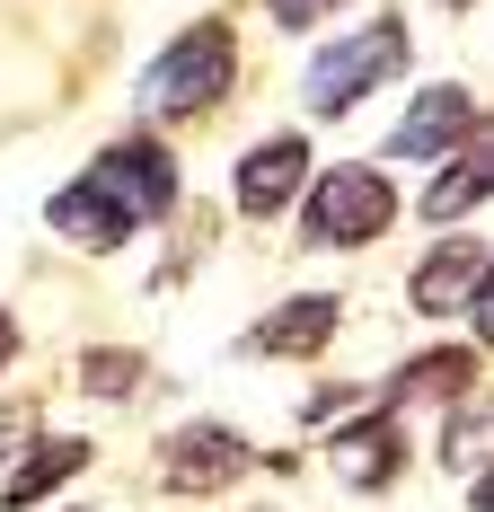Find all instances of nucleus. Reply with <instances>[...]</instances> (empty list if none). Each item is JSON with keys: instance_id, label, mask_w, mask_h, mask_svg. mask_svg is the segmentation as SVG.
<instances>
[{"instance_id": "6ab92c4d", "label": "nucleus", "mask_w": 494, "mask_h": 512, "mask_svg": "<svg viewBox=\"0 0 494 512\" xmlns=\"http://www.w3.org/2000/svg\"><path fill=\"white\" fill-rule=\"evenodd\" d=\"M450 9H468V0H450Z\"/></svg>"}, {"instance_id": "39448f33", "label": "nucleus", "mask_w": 494, "mask_h": 512, "mask_svg": "<svg viewBox=\"0 0 494 512\" xmlns=\"http://www.w3.org/2000/svg\"><path fill=\"white\" fill-rule=\"evenodd\" d=\"M247 468H256V451H247L230 424H186V433H168L159 477H168V495H221V486L247 477Z\"/></svg>"}, {"instance_id": "9d476101", "label": "nucleus", "mask_w": 494, "mask_h": 512, "mask_svg": "<svg viewBox=\"0 0 494 512\" xmlns=\"http://www.w3.org/2000/svg\"><path fill=\"white\" fill-rule=\"evenodd\" d=\"M415 309H433V318H450V309H468L477 292H486V239L477 230H459V239H442V248L415 265Z\"/></svg>"}, {"instance_id": "423d86ee", "label": "nucleus", "mask_w": 494, "mask_h": 512, "mask_svg": "<svg viewBox=\"0 0 494 512\" xmlns=\"http://www.w3.org/2000/svg\"><path fill=\"white\" fill-rule=\"evenodd\" d=\"M468 133H477V98H468L459 80H433L424 98L397 115L389 151H397V159H450L459 142H468Z\"/></svg>"}, {"instance_id": "f03ea898", "label": "nucleus", "mask_w": 494, "mask_h": 512, "mask_svg": "<svg viewBox=\"0 0 494 512\" xmlns=\"http://www.w3.org/2000/svg\"><path fill=\"white\" fill-rule=\"evenodd\" d=\"M389 80H406V18L380 9L362 36H345V45H327L309 62V115H345V106H362Z\"/></svg>"}, {"instance_id": "1a4fd4ad", "label": "nucleus", "mask_w": 494, "mask_h": 512, "mask_svg": "<svg viewBox=\"0 0 494 512\" xmlns=\"http://www.w3.org/2000/svg\"><path fill=\"white\" fill-rule=\"evenodd\" d=\"M45 221H53V239H71V248H89V256H106V248L133 239V212L115 204L98 177H71V186L45 204Z\"/></svg>"}, {"instance_id": "7ed1b4c3", "label": "nucleus", "mask_w": 494, "mask_h": 512, "mask_svg": "<svg viewBox=\"0 0 494 512\" xmlns=\"http://www.w3.org/2000/svg\"><path fill=\"white\" fill-rule=\"evenodd\" d=\"M300 221H309V248H371L397 221V195H389V177L371 159H345V168H327L309 186V212Z\"/></svg>"}, {"instance_id": "f3484780", "label": "nucleus", "mask_w": 494, "mask_h": 512, "mask_svg": "<svg viewBox=\"0 0 494 512\" xmlns=\"http://www.w3.org/2000/svg\"><path fill=\"white\" fill-rule=\"evenodd\" d=\"M345 0H265V18L274 27H318V18H336Z\"/></svg>"}, {"instance_id": "9b49d317", "label": "nucleus", "mask_w": 494, "mask_h": 512, "mask_svg": "<svg viewBox=\"0 0 494 512\" xmlns=\"http://www.w3.org/2000/svg\"><path fill=\"white\" fill-rule=\"evenodd\" d=\"M327 460H336L345 486H389V468H397V424H389V415H362V424H345V433L327 442Z\"/></svg>"}, {"instance_id": "ddd939ff", "label": "nucleus", "mask_w": 494, "mask_h": 512, "mask_svg": "<svg viewBox=\"0 0 494 512\" xmlns=\"http://www.w3.org/2000/svg\"><path fill=\"white\" fill-rule=\"evenodd\" d=\"M80 468H89V442H36V460L18 468V477H9V486H0V504H9V512L45 504L53 486H62V477H80Z\"/></svg>"}, {"instance_id": "0eeeda50", "label": "nucleus", "mask_w": 494, "mask_h": 512, "mask_svg": "<svg viewBox=\"0 0 494 512\" xmlns=\"http://www.w3.org/2000/svg\"><path fill=\"white\" fill-rule=\"evenodd\" d=\"M336 318H345V301L336 292H300V301L265 309L256 327L239 336V354H274V362H309L327 336H336Z\"/></svg>"}, {"instance_id": "f8f14e48", "label": "nucleus", "mask_w": 494, "mask_h": 512, "mask_svg": "<svg viewBox=\"0 0 494 512\" xmlns=\"http://www.w3.org/2000/svg\"><path fill=\"white\" fill-rule=\"evenodd\" d=\"M486 186H494V159H486V142L468 133V142L450 151V177L424 195V221H459L468 204H486Z\"/></svg>"}, {"instance_id": "20e7f679", "label": "nucleus", "mask_w": 494, "mask_h": 512, "mask_svg": "<svg viewBox=\"0 0 494 512\" xmlns=\"http://www.w3.org/2000/svg\"><path fill=\"white\" fill-rule=\"evenodd\" d=\"M89 177H98L106 195H115V204L133 212V230H150V221H168V204H177V159L159 151L150 133H124V142H106Z\"/></svg>"}, {"instance_id": "a211bd4d", "label": "nucleus", "mask_w": 494, "mask_h": 512, "mask_svg": "<svg viewBox=\"0 0 494 512\" xmlns=\"http://www.w3.org/2000/svg\"><path fill=\"white\" fill-rule=\"evenodd\" d=\"M9 354H18V318L0 309V371H9Z\"/></svg>"}, {"instance_id": "6e6552de", "label": "nucleus", "mask_w": 494, "mask_h": 512, "mask_svg": "<svg viewBox=\"0 0 494 512\" xmlns=\"http://www.w3.org/2000/svg\"><path fill=\"white\" fill-rule=\"evenodd\" d=\"M300 186H309V142H300V133H274V142H256V151L239 159V212L247 221H274Z\"/></svg>"}, {"instance_id": "dca6fc26", "label": "nucleus", "mask_w": 494, "mask_h": 512, "mask_svg": "<svg viewBox=\"0 0 494 512\" xmlns=\"http://www.w3.org/2000/svg\"><path fill=\"white\" fill-rule=\"evenodd\" d=\"M477 433H486V424L459 407V415H450V442H442V460H450V468H468V477H477Z\"/></svg>"}, {"instance_id": "4468645a", "label": "nucleus", "mask_w": 494, "mask_h": 512, "mask_svg": "<svg viewBox=\"0 0 494 512\" xmlns=\"http://www.w3.org/2000/svg\"><path fill=\"white\" fill-rule=\"evenodd\" d=\"M468 371H477V362H468V354H450V345H442V354H415L406 371H397V389H389V398H459V389H468Z\"/></svg>"}, {"instance_id": "f257e3e1", "label": "nucleus", "mask_w": 494, "mask_h": 512, "mask_svg": "<svg viewBox=\"0 0 494 512\" xmlns=\"http://www.w3.org/2000/svg\"><path fill=\"white\" fill-rule=\"evenodd\" d=\"M230 71H239L230 27L203 18V27H186V36L142 71V115H159V124H168V115H203V106L230 98Z\"/></svg>"}, {"instance_id": "2eb2a0df", "label": "nucleus", "mask_w": 494, "mask_h": 512, "mask_svg": "<svg viewBox=\"0 0 494 512\" xmlns=\"http://www.w3.org/2000/svg\"><path fill=\"white\" fill-rule=\"evenodd\" d=\"M80 389H98V398H133V389H142V354L98 345V354H89V371H80Z\"/></svg>"}]
</instances>
